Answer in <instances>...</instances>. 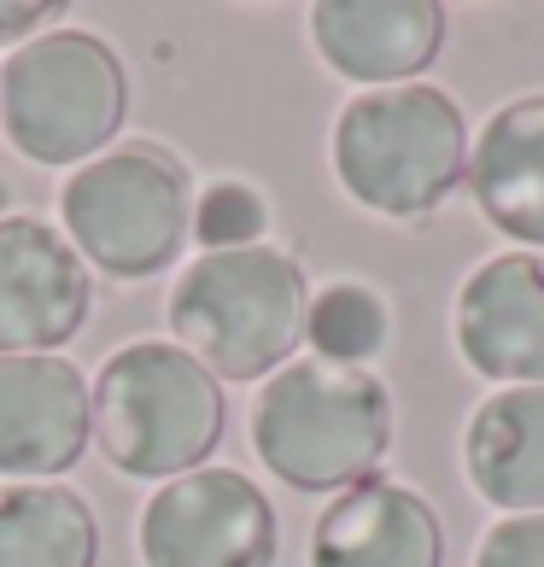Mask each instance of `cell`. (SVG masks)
Returning <instances> with one entry per match:
<instances>
[{
    "label": "cell",
    "mask_w": 544,
    "mask_h": 567,
    "mask_svg": "<svg viewBox=\"0 0 544 567\" xmlns=\"http://www.w3.org/2000/svg\"><path fill=\"white\" fill-rule=\"evenodd\" d=\"M59 217L82 264L112 281H146L176 264L194 235V182L171 146L123 141L71 171Z\"/></svg>",
    "instance_id": "cell-5"
},
{
    "label": "cell",
    "mask_w": 544,
    "mask_h": 567,
    "mask_svg": "<svg viewBox=\"0 0 544 567\" xmlns=\"http://www.w3.org/2000/svg\"><path fill=\"white\" fill-rule=\"evenodd\" d=\"M59 12H65L59 0H30V7H0V41H24L30 30L53 24Z\"/></svg>",
    "instance_id": "cell-19"
},
{
    "label": "cell",
    "mask_w": 544,
    "mask_h": 567,
    "mask_svg": "<svg viewBox=\"0 0 544 567\" xmlns=\"http://www.w3.org/2000/svg\"><path fill=\"white\" fill-rule=\"evenodd\" d=\"M94 439L89 381L71 357H0V474L59 480Z\"/></svg>",
    "instance_id": "cell-9"
},
{
    "label": "cell",
    "mask_w": 544,
    "mask_h": 567,
    "mask_svg": "<svg viewBox=\"0 0 544 567\" xmlns=\"http://www.w3.org/2000/svg\"><path fill=\"white\" fill-rule=\"evenodd\" d=\"M94 310V276L48 217H0V357H41L76 340Z\"/></svg>",
    "instance_id": "cell-8"
},
{
    "label": "cell",
    "mask_w": 544,
    "mask_h": 567,
    "mask_svg": "<svg viewBox=\"0 0 544 567\" xmlns=\"http://www.w3.org/2000/svg\"><path fill=\"white\" fill-rule=\"evenodd\" d=\"M463 462L492 509L544 515V386H504L469 415Z\"/></svg>",
    "instance_id": "cell-14"
},
{
    "label": "cell",
    "mask_w": 544,
    "mask_h": 567,
    "mask_svg": "<svg viewBox=\"0 0 544 567\" xmlns=\"http://www.w3.org/2000/svg\"><path fill=\"white\" fill-rule=\"evenodd\" d=\"M310 287L276 246L199 251L176 276L164 317L176 346L217 381H269L305 346Z\"/></svg>",
    "instance_id": "cell-1"
},
{
    "label": "cell",
    "mask_w": 544,
    "mask_h": 567,
    "mask_svg": "<svg viewBox=\"0 0 544 567\" xmlns=\"http://www.w3.org/2000/svg\"><path fill=\"white\" fill-rule=\"evenodd\" d=\"M100 456L130 480H182L223 439V386L176 340H130L89 386Z\"/></svg>",
    "instance_id": "cell-4"
},
{
    "label": "cell",
    "mask_w": 544,
    "mask_h": 567,
    "mask_svg": "<svg viewBox=\"0 0 544 567\" xmlns=\"http://www.w3.org/2000/svg\"><path fill=\"white\" fill-rule=\"evenodd\" d=\"M310 567H445V527L415 486L369 474L317 515Z\"/></svg>",
    "instance_id": "cell-12"
},
{
    "label": "cell",
    "mask_w": 544,
    "mask_h": 567,
    "mask_svg": "<svg viewBox=\"0 0 544 567\" xmlns=\"http://www.w3.org/2000/svg\"><path fill=\"white\" fill-rule=\"evenodd\" d=\"M392 445V392L374 369L322 357L276 369L253 404V451L292 492H346Z\"/></svg>",
    "instance_id": "cell-2"
},
{
    "label": "cell",
    "mask_w": 544,
    "mask_h": 567,
    "mask_svg": "<svg viewBox=\"0 0 544 567\" xmlns=\"http://www.w3.org/2000/svg\"><path fill=\"white\" fill-rule=\"evenodd\" d=\"M474 567H544V515H504L480 533Z\"/></svg>",
    "instance_id": "cell-18"
},
{
    "label": "cell",
    "mask_w": 544,
    "mask_h": 567,
    "mask_svg": "<svg viewBox=\"0 0 544 567\" xmlns=\"http://www.w3.org/2000/svg\"><path fill=\"white\" fill-rule=\"evenodd\" d=\"M456 346L486 381L544 386V264L533 251H497L463 281Z\"/></svg>",
    "instance_id": "cell-10"
},
{
    "label": "cell",
    "mask_w": 544,
    "mask_h": 567,
    "mask_svg": "<svg viewBox=\"0 0 544 567\" xmlns=\"http://www.w3.org/2000/svg\"><path fill=\"white\" fill-rule=\"evenodd\" d=\"M445 7L433 0H317L310 41L333 76L363 89H399L422 76L445 48Z\"/></svg>",
    "instance_id": "cell-11"
},
{
    "label": "cell",
    "mask_w": 544,
    "mask_h": 567,
    "mask_svg": "<svg viewBox=\"0 0 544 567\" xmlns=\"http://www.w3.org/2000/svg\"><path fill=\"white\" fill-rule=\"evenodd\" d=\"M264 228H269V205L258 187L246 182H212L205 194L194 199V240L205 251H240V246H264Z\"/></svg>",
    "instance_id": "cell-17"
},
{
    "label": "cell",
    "mask_w": 544,
    "mask_h": 567,
    "mask_svg": "<svg viewBox=\"0 0 544 567\" xmlns=\"http://www.w3.org/2000/svg\"><path fill=\"white\" fill-rule=\"evenodd\" d=\"M130 112V76L112 41L89 30H48L30 35L7 65H0V130L12 153L65 171L106 153V141L123 130Z\"/></svg>",
    "instance_id": "cell-6"
},
{
    "label": "cell",
    "mask_w": 544,
    "mask_h": 567,
    "mask_svg": "<svg viewBox=\"0 0 544 567\" xmlns=\"http://www.w3.org/2000/svg\"><path fill=\"white\" fill-rule=\"evenodd\" d=\"M100 527L89 497L59 480L0 486V567H94Z\"/></svg>",
    "instance_id": "cell-15"
},
{
    "label": "cell",
    "mask_w": 544,
    "mask_h": 567,
    "mask_svg": "<svg viewBox=\"0 0 544 567\" xmlns=\"http://www.w3.org/2000/svg\"><path fill=\"white\" fill-rule=\"evenodd\" d=\"M392 333L387 317V299L363 281H328L305 310V340L322 363H340V369H369V357H381Z\"/></svg>",
    "instance_id": "cell-16"
},
{
    "label": "cell",
    "mask_w": 544,
    "mask_h": 567,
    "mask_svg": "<svg viewBox=\"0 0 544 567\" xmlns=\"http://www.w3.org/2000/svg\"><path fill=\"white\" fill-rule=\"evenodd\" d=\"M141 567H276V509L240 468H194L146 497Z\"/></svg>",
    "instance_id": "cell-7"
},
{
    "label": "cell",
    "mask_w": 544,
    "mask_h": 567,
    "mask_svg": "<svg viewBox=\"0 0 544 567\" xmlns=\"http://www.w3.org/2000/svg\"><path fill=\"white\" fill-rule=\"evenodd\" d=\"M333 176L363 212L415 223L469 182V123L433 82L363 89L333 117Z\"/></svg>",
    "instance_id": "cell-3"
},
{
    "label": "cell",
    "mask_w": 544,
    "mask_h": 567,
    "mask_svg": "<svg viewBox=\"0 0 544 567\" xmlns=\"http://www.w3.org/2000/svg\"><path fill=\"white\" fill-rule=\"evenodd\" d=\"M469 194L497 235L544 246V94H521L486 117L469 146Z\"/></svg>",
    "instance_id": "cell-13"
}]
</instances>
